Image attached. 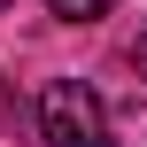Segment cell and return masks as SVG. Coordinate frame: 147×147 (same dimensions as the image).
Here are the masks:
<instances>
[{"instance_id":"cell-1","label":"cell","mask_w":147,"mask_h":147,"mask_svg":"<svg viewBox=\"0 0 147 147\" xmlns=\"http://www.w3.org/2000/svg\"><path fill=\"white\" fill-rule=\"evenodd\" d=\"M39 140L47 147H101V101L85 78H54L39 93Z\"/></svg>"},{"instance_id":"cell-2","label":"cell","mask_w":147,"mask_h":147,"mask_svg":"<svg viewBox=\"0 0 147 147\" xmlns=\"http://www.w3.org/2000/svg\"><path fill=\"white\" fill-rule=\"evenodd\" d=\"M101 140L109 147H147V101H124L116 116H101Z\"/></svg>"},{"instance_id":"cell-3","label":"cell","mask_w":147,"mask_h":147,"mask_svg":"<svg viewBox=\"0 0 147 147\" xmlns=\"http://www.w3.org/2000/svg\"><path fill=\"white\" fill-rule=\"evenodd\" d=\"M47 8H54L62 23H101V16L116 8V0H47Z\"/></svg>"},{"instance_id":"cell-4","label":"cell","mask_w":147,"mask_h":147,"mask_svg":"<svg viewBox=\"0 0 147 147\" xmlns=\"http://www.w3.org/2000/svg\"><path fill=\"white\" fill-rule=\"evenodd\" d=\"M132 62H140V70H147V31H140V47H132Z\"/></svg>"},{"instance_id":"cell-5","label":"cell","mask_w":147,"mask_h":147,"mask_svg":"<svg viewBox=\"0 0 147 147\" xmlns=\"http://www.w3.org/2000/svg\"><path fill=\"white\" fill-rule=\"evenodd\" d=\"M8 8H16V0H0V16H8Z\"/></svg>"}]
</instances>
